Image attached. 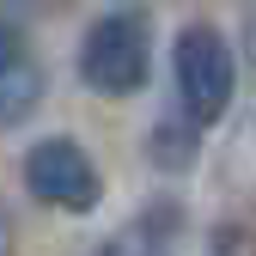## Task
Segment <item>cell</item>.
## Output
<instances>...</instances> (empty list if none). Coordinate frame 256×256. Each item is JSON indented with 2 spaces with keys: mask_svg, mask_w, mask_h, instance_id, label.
Listing matches in <instances>:
<instances>
[{
  "mask_svg": "<svg viewBox=\"0 0 256 256\" xmlns=\"http://www.w3.org/2000/svg\"><path fill=\"white\" fill-rule=\"evenodd\" d=\"M146 158L158 171H189L196 165V122L189 116H158L146 134Z\"/></svg>",
  "mask_w": 256,
  "mask_h": 256,
  "instance_id": "cell-6",
  "label": "cell"
},
{
  "mask_svg": "<svg viewBox=\"0 0 256 256\" xmlns=\"http://www.w3.org/2000/svg\"><path fill=\"white\" fill-rule=\"evenodd\" d=\"M0 256H12V220L0 214Z\"/></svg>",
  "mask_w": 256,
  "mask_h": 256,
  "instance_id": "cell-8",
  "label": "cell"
},
{
  "mask_svg": "<svg viewBox=\"0 0 256 256\" xmlns=\"http://www.w3.org/2000/svg\"><path fill=\"white\" fill-rule=\"evenodd\" d=\"M171 68H177L183 116L196 128H208V122H220L232 110V98H238V55H232V43L220 37L214 24H183L177 30Z\"/></svg>",
  "mask_w": 256,
  "mask_h": 256,
  "instance_id": "cell-2",
  "label": "cell"
},
{
  "mask_svg": "<svg viewBox=\"0 0 256 256\" xmlns=\"http://www.w3.org/2000/svg\"><path fill=\"white\" fill-rule=\"evenodd\" d=\"M250 61H256V18H250Z\"/></svg>",
  "mask_w": 256,
  "mask_h": 256,
  "instance_id": "cell-9",
  "label": "cell"
},
{
  "mask_svg": "<svg viewBox=\"0 0 256 256\" xmlns=\"http://www.w3.org/2000/svg\"><path fill=\"white\" fill-rule=\"evenodd\" d=\"M24 189L37 196L43 208H61V214H92L104 196V177L92 165V152L74 140V134H49L24 152Z\"/></svg>",
  "mask_w": 256,
  "mask_h": 256,
  "instance_id": "cell-3",
  "label": "cell"
},
{
  "mask_svg": "<svg viewBox=\"0 0 256 256\" xmlns=\"http://www.w3.org/2000/svg\"><path fill=\"white\" fill-rule=\"evenodd\" d=\"M12 61H24V37L12 24H0V68H12Z\"/></svg>",
  "mask_w": 256,
  "mask_h": 256,
  "instance_id": "cell-7",
  "label": "cell"
},
{
  "mask_svg": "<svg viewBox=\"0 0 256 256\" xmlns=\"http://www.w3.org/2000/svg\"><path fill=\"white\" fill-rule=\"evenodd\" d=\"M43 104V68L37 61H12V68H0V128H18L30 110Z\"/></svg>",
  "mask_w": 256,
  "mask_h": 256,
  "instance_id": "cell-5",
  "label": "cell"
},
{
  "mask_svg": "<svg viewBox=\"0 0 256 256\" xmlns=\"http://www.w3.org/2000/svg\"><path fill=\"white\" fill-rule=\"evenodd\" d=\"M177 226H183L177 202H171V208H152V214H140V220H128V226H122L98 256H171Z\"/></svg>",
  "mask_w": 256,
  "mask_h": 256,
  "instance_id": "cell-4",
  "label": "cell"
},
{
  "mask_svg": "<svg viewBox=\"0 0 256 256\" xmlns=\"http://www.w3.org/2000/svg\"><path fill=\"white\" fill-rule=\"evenodd\" d=\"M152 74V18L140 6H110L80 37V80L98 98H134Z\"/></svg>",
  "mask_w": 256,
  "mask_h": 256,
  "instance_id": "cell-1",
  "label": "cell"
}]
</instances>
